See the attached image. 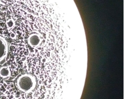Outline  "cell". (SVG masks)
I'll return each instance as SVG.
<instances>
[{
    "instance_id": "2",
    "label": "cell",
    "mask_w": 129,
    "mask_h": 99,
    "mask_svg": "<svg viewBox=\"0 0 129 99\" xmlns=\"http://www.w3.org/2000/svg\"><path fill=\"white\" fill-rule=\"evenodd\" d=\"M8 52V43L3 36L0 35V62L6 57Z\"/></svg>"
},
{
    "instance_id": "3",
    "label": "cell",
    "mask_w": 129,
    "mask_h": 99,
    "mask_svg": "<svg viewBox=\"0 0 129 99\" xmlns=\"http://www.w3.org/2000/svg\"><path fill=\"white\" fill-rule=\"evenodd\" d=\"M41 39L38 35L33 34L29 36L28 42L32 47H36L40 43Z\"/></svg>"
},
{
    "instance_id": "1",
    "label": "cell",
    "mask_w": 129,
    "mask_h": 99,
    "mask_svg": "<svg viewBox=\"0 0 129 99\" xmlns=\"http://www.w3.org/2000/svg\"><path fill=\"white\" fill-rule=\"evenodd\" d=\"M36 85L35 79L32 76L25 75L19 78L17 85L20 90L27 92L31 90Z\"/></svg>"
},
{
    "instance_id": "4",
    "label": "cell",
    "mask_w": 129,
    "mask_h": 99,
    "mask_svg": "<svg viewBox=\"0 0 129 99\" xmlns=\"http://www.w3.org/2000/svg\"><path fill=\"white\" fill-rule=\"evenodd\" d=\"M10 74V70L8 67H4L0 69V76L2 77L3 78L8 77Z\"/></svg>"
},
{
    "instance_id": "6",
    "label": "cell",
    "mask_w": 129,
    "mask_h": 99,
    "mask_svg": "<svg viewBox=\"0 0 129 99\" xmlns=\"http://www.w3.org/2000/svg\"><path fill=\"white\" fill-rule=\"evenodd\" d=\"M15 34L14 33H11V35H10V36H11L12 38H15Z\"/></svg>"
},
{
    "instance_id": "5",
    "label": "cell",
    "mask_w": 129,
    "mask_h": 99,
    "mask_svg": "<svg viewBox=\"0 0 129 99\" xmlns=\"http://www.w3.org/2000/svg\"><path fill=\"white\" fill-rule=\"evenodd\" d=\"M7 25L9 28H12L14 25V22L12 20H9L7 22Z\"/></svg>"
}]
</instances>
